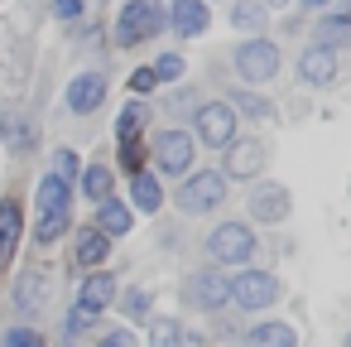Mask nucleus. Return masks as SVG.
<instances>
[{
  "instance_id": "f257e3e1",
  "label": "nucleus",
  "mask_w": 351,
  "mask_h": 347,
  "mask_svg": "<svg viewBox=\"0 0 351 347\" xmlns=\"http://www.w3.org/2000/svg\"><path fill=\"white\" fill-rule=\"evenodd\" d=\"M250 251H255V236H250V227H241V222H221V227L207 236V256L221 260V265H241V260H250Z\"/></svg>"
},
{
  "instance_id": "f03ea898",
  "label": "nucleus",
  "mask_w": 351,
  "mask_h": 347,
  "mask_svg": "<svg viewBox=\"0 0 351 347\" xmlns=\"http://www.w3.org/2000/svg\"><path fill=\"white\" fill-rule=\"evenodd\" d=\"M221 198H226V174H212V169H202V174H193V179L183 183V193H178V208H183V212H212Z\"/></svg>"
},
{
  "instance_id": "7ed1b4c3",
  "label": "nucleus",
  "mask_w": 351,
  "mask_h": 347,
  "mask_svg": "<svg viewBox=\"0 0 351 347\" xmlns=\"http://www.w3.org/2000/svg\"><path fill=\"white\" fill-rule=\"evenodd\" d=\"M231 299H236L241 309H269V304L279 299V280H274L269 270H241V275L231 280Z\"/></svg>"
},
{
  "instance_id": "20e7f679",
  "label": "nucleus",
  "mask_w": 351,
  "mask_h": 347,
  "mask_svg": "<svg viewBox=\"0 0 351 347\" xmlns=\"http://www.w3.org/2000/svg\"><path fill=\"white\" fill-rule=\"evenodd\" d=\"M159 30H164V10H159V5H145V0H135V5H125V10H121L116 39L130 49V44H140V39L159 34Z\"/></svg>"
},
{
  "instance_id": "39448f33",
  "label": "nucleus",
  "mask_w": 351,
  "mask_h": 347,
  "mask_svg": "<svg viewBox=\"0 0 351 347\" xmlns=\"http://www.w3.org/2000/svg\"><path fill=\"white\" fill-rule=\"evenodd\" d=\"M236 68H241L245 82H269L279 73V49L269 39H250V44L236 49Z\"/></svg>"
},
{
  "instance_id": "423d86ee",
  "label": "nucleus",
  "mask_w": 351,
  "mask_h": 347,
  "mask_svg": "<svg viewBox=\"0 0 351 347\" xmlns=\"http://www.w3.org/2000/svg\"><path fill=\"white\" fill-rule=\"evenodd\" d=\"M197 135H202V145H231L236 140V111L226 102H207L197 111Z\"/></svg>"
},
{
  "instance_id": "0eeeda50",
  "label": "nucleus",
  "mask_w": 351,
  "mask_h": 347,
  "mask_svg": "<svg viewBox=\"0 0 351 347\" xmlns=\"http://www.w3.org/2000/svg\"><path fill=\"white\" fill-rule=\"evenodd\" d=\"M154 159H159L164 174H183V169L193 164V135H183V131H164L159 145H154Z\"/></svg>"
},
{
  "instance_id": "6e6552de",
  "label": "nucleus",
  "mask_w": 351,
  "mask_h": 347,
  "mask_svg": "<svg viewBox=\"0 0 351 347\" xmlns=\"http://www.w3.org/2000/svg\"><path fill=\"white\" fill-rule=\"evenodd\" d=\"M49 299H53V284H49L44 270H25V275L15 280V304H20V313H44Z\"/></svg>"
},
{
  "instance_id": "1a4fd4ad",
  "label": "nucleus",
  "mask_w": 351,
  "mask_h": 347,
  "mask_svg": "<svg viewBox=\"0 0 351 347\" xmlns=\"http://www.w3.org/2000/svg\"><path fill=\"white\" fill-rule=\"evenodd\" d=\"M298 78L308 82V87H327L332 78H337V54L332 49H303V58H298Z\"/></svg>"
},
{
  "instance_id": "9d476101",
  "label": "nucleus",
  "mask_w": 351,
  "mask_h": 347,
  "mask_svg": "<svg viewBox=\"0 0 351 347\" xmlns=\"http://www.w3.org/2000/svg\"><path fill=\"white\" fill-rule=\"evenodd\" d=\"M101 102H106V78H101V73H82V78L68 87V107H73L77 116L97 111Z\"/></svg>"
},
{
  "instance_id": "9b49d317",
  "label": "nucleus",
  "mask_w": 351,
  "mask_h": 347,
  "mask_svg": "<svg viewBox=\"0 0 351 347\" xmlns=\"http://www.w3.org/2000/svg\"><path fill=\"white\" fill-rule=\"evenodd\" d=\"M260 169H265V150H260L255 140L231 145V155H226V174H231V179H255Z\"/></svg>"
},
{
  "instance_id": "f8f14e48",
  "label": "nucleus",
  "mask_w": 351,
  "mask_h": 347,
  "mask_svg": "<svg viewBox=\"0 0 351 347\" xmlns=\"http://www.w3.org/2000/svg\"><path fill=\"white\" fill-rule=\"evenodd\" d=\"M169 20H173V30H178L183 39H193V34L207 30V5H202V0H173V5H169Z\"/></svg>"
},
{
  "instance_id": "ddd939ff",
  "label": "nucleus",
  "mask_w": 351,
  "mask_h": 347,
  "mask_svg": "<svg viewBox=\"0 0 351 347\" xmlns=\"http://www.w3.org/2000/svg\"><path fill=\"white\" fill-rule=\"evenodd\" d=\"M250 217H260V222H279V217H289V193H284L279 183L250 193Z\"/></svg>"
},
{
  "instance_id": "4468645a",
  "label": "nucleus",
  "mask_w": 351,
  "mask_h": 347,
  "mask_svg": "<svg viewBox=\"0 0 351 347\" xmlns=\"http://www.w3.org/2000/svg\"><path fill=\"white\" fill-rule=\"evenodd\" d=\"M111 299H116V280L111 275H87L82 289H77V309H87V313H101Z\"/></svg>"
},
{
  "instance_id": "2eb2a0df",
  "label": "nucleus",
  "mask_w": 351,
  "mask_h": 347,
  "mask_svg": "<svg viewBox=\"0 0 351 347\" xmlns=\"http://www.w3.org/2000/svg\"><path fill=\"white\" fill-rule=\"evenodd\" d=\"M193 299H197L202 309H221V304L231 299V280L207 270V275H197V280H193Z\"/></svg>"
},
{
  "instance_id": "dca6fc26",
  "label": "nucleus",
  "mask_w": 351,
  "mask_h": 347,
  "mask_svg": "<svg viewBox=\"0 0 351 347\" xmlns=\"http://www.w3.org/2000/svg\"><path fill=\"white\" fill-rule=\"evenodd\" d=\"M15 246H20V208L15 203H0V270L10 265Z\"/></svg>"
},
{
  "instance_id": "f3484780",
  "label": "nucleus",
  "mask_w": 351,
  "mask_h": 347,
  "mask_svg": "<svg viewBox=\"0 0 351 347\" xmlns=\"http://www.w3.org/2000/svg\"><path fill=\"white\" fill-rule=\"evenodd\" d=\"M97 222H101V232L106 236H130V227H135V212L125 208V203H101V212H97Z\"/></svg>"
},
{
  "instance_id": "a211bd4d",
  "label": "nucleus",
  "mask_w": 351,
  "mask_h": 347,
  "mask_svg": "<svg viewBox=\"0 0 351 347\" xmlns=\"http://www.w3.org/2000/svg\"><path fill=\"white\" fill-rule=\"evenodd\" d=\"M245 347H293V328L284 323H260L245 333Z\"/></svg>"
},
{
  "instance_id": "6ab92c4d",
  "label": "nucleus",
  "mask_w": 351,
  "mask_h": 347,
  "mask_svg": "<svg viewBox=\"0 0 351 347\" xmlns=\"http://www.w3.org/2000/svg\"><path fill=\"white\" fill-rule=\"evenodd\" d=\"M39 212H68V179L49 174L39 183Z\"/></svg>"
},
{
  "instance_id": "aec40b11",
  "label": "nucleus",
  "mask_w": 351,
  "mask_h": 347,
  "mask_svg": "<svg viewBox=\"0 0 351 347\" xmlns=\"http://www.w3.org/2000/svg\"><path fill=\"white\" fill-rule=\"evenodd\" d=\"M106 251H111V241H106L101 232H82V236H77V260H82V265H101Z\"/></svg>"
},
{
  "instance_id": "412c9836",
  "label": "nucleus",
  "mask_w": 351,
  "mask_h": 347,
  "mask_svg": "<svg viewBox=\"0 0 351 347\" xmlns=\"http://www.w3.org/2000/svg\"><path fill=\"white\" fill-rule=\"evenodd\" d=\"M159 203H164V193H159V179H154V174H135V208L154 212Z\"/></svg>"
},
{
  "instance_id": "4be33fe9",
  "label": "nucleus",
  "mask_w": 351,
  "mask_h": 347,
  "mask_svg": "<svg viewBox=\"0 0 351 347\" xmlns=\"http://www.w3.org/2000/svg\"><path fill=\"white\" fill-rule=\"evenodd\" d=\"M82 188H87V198L106 203V198H111V169H97V164H92V169L82 174Z\"/></svg>"
},
{
  "instance_id": "5701e85b",
  "label": "nucleus",
  "mask_w": 351,
  "mask_h": 347,
  "mask_svg": "<svg viewBox=\"0 0 351 347\" xmlns=\"http://www.w3.org/2000/svg\"><path fill=\"white\" fill-rule=\"evenodd\" d=\"M63 232H68V212H44V217H39V241H44V246L58 241Z\"/></svg>"
},
{
  "instance_id": "b1692460",
  "label": "nucleus",
  "mask_w": 351,
  "mask_h": 347,
  "mask_svg": "<svg viewBox=\"0 0 351 347\" xmlns=\"http://www.w3.org/2000/svg\"><path fill=\"white\" fill-rule=\"evenodd\" d=\"M231 25H236V30H260V25H265V10H260V5H236V10H231Z\"/></svg>"
},
{
  "instance_id": "393cba45",
  "label": "nucleus",
  "mask_w": 351,
  "mask_h": 347,
  "mask_svg": "<svg viewBox=\"0 0 351 347\" xmlns=\"http://www.w3.org/2000/svg\"><path fill=\"white\" fill-rule=\"evenodd\" d=\"M154 347H183V328H178L173 318L154 323Z\"/></svg>"
},
{
  "instance_id": "a878e982",
  "label": "nucleus",
  "mask_w": 351,
  "mask_h": 347,
  "mask_svg": "<svg viewBox=\"0 0 351 347\" xmlns=\"http://www.w3.org/2000/svg\"><path fill=\"white\" fill-rule=\"evenodd\" d=\"M140 121H145V111H140V107H125V111H121V121H116L121 140H135V135H140Z\"/></svg>"
},
{
  "instance_id": "bb28decb",
  "label": "nucleus",
  "mask_w": 351,
  "mask_h": 347,
  "mask_svg": "<svg viewBox=\"0 0 351 347\" xmlns=\"http://www.w3.org/2000/svg\"><path fill=\"white\" fill-rule=\"evenodd\" d=\"M0 347H44V342H39V333H29V328H10L5 337H0Z\"/></svg>"
},
{
  "instance_id": "cd10ccee",
  "label": "nucleus",
  "mask_w": 351,
  "mask_h": 347,
  "mask_svg": "<svg viewBox=\"0 0 351 347\" xmlns=\"http://www.w3.org/2000/svg\"><path fill=\"white\" fill-rule=\"evenodd\" d=\"M154 73H159V82H173V78H183V58H178V54H164V58L154 63Z\"/></svg>"
},
{
  "instance_id": "c85d7f7f",
  "label": "nucleus",
  "mask_w": 351,
  "mask_h": 347,
  "mask_svg": "<svg viewBox=\"0 0 351 347\" xmlns=\"http://www.w3.org/2000/svg\"><path fill=\"white\" fill-rule=\"evenodd\" d=\"M236 107H241V111H250V116H269V102H265V97H255V92H236Z\"/></svg>"
},
{
  "instance_id": "c756f323",
  "label": "nucleus",
  "mask_w": 351,
  "mask_h": 347,
  "mask_svg": "<svg viewBox=\"0 0 351 347\" xmlns=\"http://www.w3.org/2000/svg\"><path fill=\"white\" fill-rule=\"evenodd\" d=\"M53 174H58V179H73V174H77V155H73V150H58V155H53Z\"/></svg>"
},
{
  "instance_id": "7c9ffc66",
  "label": "nucleus",
  "mask_w": 351,
  "mask_h": 347,
  "mask_svg": "<svg viewBox=\"0 0 351 347\" xmlns=\"http://www.w3.org/2000/svg\"><path fill=\"white\" fill-rule=\"evenodd\" d=\"M130 87H135V92H154V87H159V73H154V68H140V73H130Z\"/></svg>"
},
{
  "instance_id": "2f4dec72",
  "label": "nucleus",
  "mask_w": 351,
  "mask_h": 347,
  "mask_svg": "<svg viewBox=\"0 0 351 347\" xmlns=\"http://www.w3.org/2000/svg\"><path fill=\"white\" fill-rule=\"evenodd\" d=\"M125 309H130L135 318H140V313H149V294H145V289H130V294H125Z\"/></svg>"
},
{
  "instance_id": "473e14b6",
  "label": "nucleus",
  "mask_w": 351,
  "mask_h": 347,
  "mask_svg": "<svg viewBox=\"0 0 351 347\" xmlns=\"http://www.w3.org/2000/svg\"><path fill=\"white\" fill-rule=\"evenodd\" d=\"M53 15L58 20H77L82 15V0H53Z\"/></svg>"
},
{
  "instance_id": "72a5a7b5",
  "label": "nucleus",
  "mask_w": 351,
  "mask_h": 347,
  "mask_svg": "<svg viewBox=\"0 0 351 347\" xmlns=\"http://www.w3.org/2000/svg\"><path fill=\"white\" fill-rule=\"evenodd\" d=\"M5 140H10L15 150H25V145H29V131H25L20 121H10V126H5Z\"/></svg>"
},
{
  "instance_id": "f704fd0d",
  "label": "nucleus",
  "mask_w": 351,
  "mask_h": 347,
  "mask_svg": "<svg viewBox=\"0 0 351 347\" xmlns=\"http://www.w3.org/2000/svg\"><path fill=\"white\" fill-rule=\"evenodd\" d=\"M97 323V313H87V309H73V318H68V333H82V328H92Z\"/></svg>"
},
{
  "instance_id": "c9c22d12",
  "label": "nucleus",
  "mask_w": 351,
  "mask_h": 347,
  "mask_svg": "<svg viewBox=\"0 0 351 347\" xmlns=\"http://www.w3.org/2000/svg\"><path fill=\"white\" fill-rule=\"evenodd\" d=\"M101 347H140V342H135V333H125V328H121V333L101 337Z\"/></svg>"
},
{
  "instance_id": "e433bc0d",
  "label": "nucleus",
  "mask_w": 351,
  "mask_h": 347,
  "mask_svg": "<svg viewBox=\"0 0 351 347\" xmlns=\"http://www.w3.org/2000/svg\"><path fill=\"white\" fill-rule=\"evenodd\" d=\"M303 5H327V0H303Z\"/></svg>"
},
{
  "instance_id": "4c0bfd02",
  "label": "nucleus",
  "mask_w": 351,
  "mask_h": 347,
  "mask_svg": "<svg viewBox=\"0 0 351 347\" xmlns=\"http://www.w3.org/2000/svg\"><path fill=\"white\" fill-rule=\"evenodd\" d=\"M346 347H351V333H346Z\"/></svg>"
}]
</instances>
